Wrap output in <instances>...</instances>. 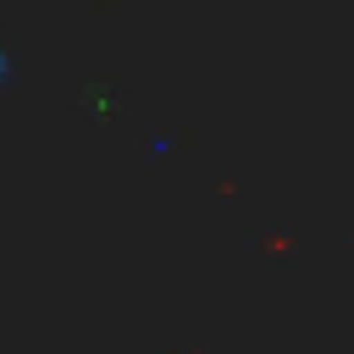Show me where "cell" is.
<instances>
[{"mask_svg":"<svg viewBox=\"0 0 354 354\" xmlns=\"http://www.w3.org/2000/svg\"><path fill=\"white\" fill-rule=\"evenodd\" d=\"M6 72H11V50L0 44V83H6Z\"/></svg>","mask_w":354,"mask_h":354,"instance_id":"6da1fadb","label":"cell"}]
</instances>
